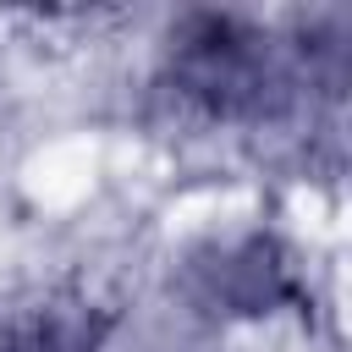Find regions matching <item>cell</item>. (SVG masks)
Wrapping results in <instances>:
<instances>
[{
    "label": "cell",
    "mask_w": 352,
    "mask_h": 352,
    "mask_svg": "<svg viewBox=\"0 0 352 352\" xmlns=\"http://www.w3.org/2000/svg\"><path fill=\"white\" fill-rule=\"evenodd\" d=\"M104 314L94 302H44L6 324L0 352H99Z\"/></svg>",
    "instance_id": "obj_3"
},
{
    "label": "cell",
    "mask_w": 352,
    "mask_h": 352,
    "mask_svg": "<svg viewBox=\"0 0 352 352\" xmlns=\"http://www.w3.org/2000/svg\"><path fill=\"white\" fill-rule=\"evenodd\" d=\"M170 82L204 116L258 126L297 104L308 88V55L248 16L198 11L170 33Z\"/></svg>",
    "instance_id": "obj_1"
},
{
    "label": "cell",
    "mask_w": 352,
    "mask_h": 352,
    "mask_svg": "<svg viewBox=\"0 0 352 352\" xmlns=\"http://www.w3.org/2000/svg\"><path fill=\"white\" fill-rule=\"evenodd\" d=\"M182 292L214 319H270L297 302V270L275 231L209 236L182 258Z\"/></svg>",
    "instance_id": "obj_2"
}]
</instances>
